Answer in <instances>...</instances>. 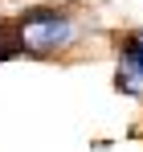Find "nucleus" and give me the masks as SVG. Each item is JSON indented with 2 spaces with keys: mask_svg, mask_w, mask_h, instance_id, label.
Wrapping results in <instances>:
<instances>
[{
  "mask_svg": "<svg viewBox=\"0 0 143 152\" xmlns=\"http://www.w3.org/2000/svg\"><path fill=\"white\" fill-rule=\"evenodd\" d=\"M8 33L21 58H66L82 45L86 25L66 4H29L8 17Z\"/></svg>",
  "mask_w": 143,
  "mask_h": 152,
  "instance_id": "f257e3e1",
  "label": "nucleus"
},
{
  "mask_svg": "<svg viewBox=\"0 0 143 152\" xmlns=\"http://www.w3.org/2000/svg\"><path fill=\"white\" fill-rule=\"evenodd\" d=\"M115 91L123 99H143V25L115 37Z\"/></svg>",
  "mask_w": 143,
  "mask_h": 152,
  "instance_id": "f03ea898",
  "label": "nucleus"
},
{
  "mask_svg": "<svg viewBox=\"0 0 143 152\" xmlns=\"http://www.w3.org/2000/svg\"><path fill=\"white\" fill-rule=\"evenodd\" d=\"M12 58H21V50H17L12 33H8V21H0V66H4V62H12Z\"/></svg>",
  "mask_w": 143,
  "mask_h": 152,
  "instance_id": "7ed1b4c3",
  "label": "nucleus"
}]
</instances>
